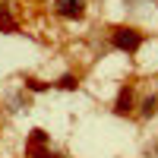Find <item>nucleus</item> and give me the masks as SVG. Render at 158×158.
<instances>
[{
	"mask_svg": "<svg viewBox=\"0 0 158 158\" xmlns=\"http://www.w3.org/2000/svg\"><path fill=\"white\" fill-rule=\"evenodd\" d=\"M111 48L120 51V54H127V57H133L136 51L142 48V32L130 29V25H117V29L111 32Z\"/></svg>",
	"mask_w": 158,
	"mask_h": 158,
	"instance_id": "obj_1",
	"label": "nucleus"
},
{
	"mask_svg": "<svg viewBox=\"0 0 158 158\" xmlns=\"http://www.w3.org/2000/svg\"><path fill=\"white\" fill-rule=\"evenodd\" d=\"M54 13L63 19H82L85 16V0H54Z\"/></svg>",
	"mask_w": 158,
	"mask_h": 158,
	"instance_id": "obj_2",
	"label": "nucleus"
},
{
	"mask_svg": "<svg viewBox=\"0 0 158 158\" xmlns=\"http://www.w3.org/2000/svg\"><path fill=\"white\" fill-rule=\"evenodd\" d=\"M133 108H136V95H133V85H123L120 92H117V98H114V114L127 117V114H133Z\"/></svg>",
	"mask_w": 158,
	"mask_h": 158,
	"instance_id": "obj_3",
	"label": "nucleus"
},
{
	"mask_svg": "<svg viewBox=\"0 0 158 158\" xmlns=\"http://www.w3.org/2000/svg\"><path fill=\"white\" fill-rule=\"evenodd\" d=\"M0 32H6V35L19 32L16 19H13V10H10V3H0Z\"/></svg>",
	"mask_w": 158,
	"mask_h": 158,
	"instance_id": "obj_4",
	"label": "nucleus"
},
{
	"mask_svg": "<svg viewBox=\"0 0 158 158\" xmlns=\"http://www.w3.org/2000/svg\"><path fill=\"white\" fill-rule=\"evenodd\" d=\"M139 114L142 117H152V114H158V95H146L139 101Z\"/></svg>",
	"mask_w": 158,
	"mask_h": 158,
	"instance_id": "obj_5",
	"label": "nucleus"
},
{
	"mask_svg": "<svg viewBox=\"0 0 158 158\" xmlns=\"http://www.w3.org/2000/svg\"><path fill=\"white\" fill-rule=\"evenodd\" d=\"M29 158H60V155L51 152V146H29Z\"/></svg>",
	"mask_w": 158,
	"mask_h": 158,
	"instance_id": "obj_6",
	"label": "nucleus"
},
{
	"mask_svg": "<svg viewBox=\"0 0 158 158\" xmlns=\"http://www.w3.org/2000/svg\"><path fill=\"white\" fill-rule=\"evenodd\" d=\"M57 89H67V92H73V89H79V79H76L73 73H67V76H60V82H57Z\"/></svg>",
	"mask_w": 158,
	"mask_h": 158,
	"instance_id": "obj_7",
	"label": "nucleus"
},
{
	"mask_svg": "<svg viewBox=\"0 0 158 158\" xmlns=\"http://www.w3.org/2000/svg\"><path fill=\"white\" fill-rule=\"evenodd\" d=\"M29 146H48V133H44V130H32Z\"/></svg>",
	"mask_w": 158,
	"mask_h": 158,
	"instance_id": "obj_8",
	"label": "nucleus"
},
{
	"mask_svg": "<svg viewBox=\"0 0 158 158\" xmlns=\"http://www.w3.org/2000/svg\"><path fill=\"white\" fill-rule=\"evenodd\" d=\"M25 89H29V92H48L51 85L41 82V79H25Z\"/></svg>",
	"mask_w": 158,
	"mask_h": 158,
	"instance_id": "obj_9",
	"label": "nucleus"
}]
</instances>
